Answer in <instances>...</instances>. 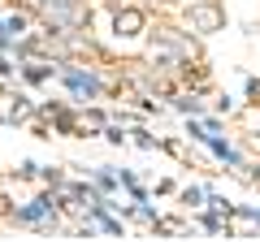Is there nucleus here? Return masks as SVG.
Wrapping results in <instances>:
<instances>
[{"instance_id": "nucleus-1", "label": "nucleus", "mask_w": 260, "mask_h": 242, "mask_svg": "<svg viewBox=\"0 0 260 242\" xmlns=\"http://www.w3.org/2000/svg\"><path fill=\"white\" fill-rule=\"evenodd\" d=\"M39 18H44L52 30H83V26H91V9H87L83 0H48V5H39Z\"/></svg>"}, {"instance_id": "nucleus-2", "label": "nucleus", "mask_w": 260, "mask_h": 242, "mask_svg": "<svg viewBox=\"0 0 260 242\" xmlns=\"http://www.w3.org/2000/svg\"><path fill=\"white\" fill-rule=\"evenodd\" d=\"M225 26V13L221 5H191V30H200V35H213V30Z\"/></svg>"}, {"instance_id": "nucleus-3", "label": "nucleus", "mask_w": 260, "mask_h": 242, "mask_svg": "<svg viewBox=\"0 0 260 242\" xmlns=\"http://www.w3.org/2000/svg\"><path fill=\"white\" fill-rule=\"evenodd\" d=\"M113 30H117V35H139V30H143V13L139 9H121L117 13V18H113Z\"/></svg>"}, {"instance_id": "nucleus-4", "label": "nucleus", "mask_w": 260, "mask_h": 242, "mask_svg": "<svg viewBox=\"0 0 260 242\" xmlns=\"http://www.w3.org/2000/svg\"><path fill=\"white\" fill-rule=\"evenodd\" d=\"M65 83H70V91H74V95H100V91H104V87H100V78L78 74V69H70V74H65Z\"/></svg>"}]
</instances>
